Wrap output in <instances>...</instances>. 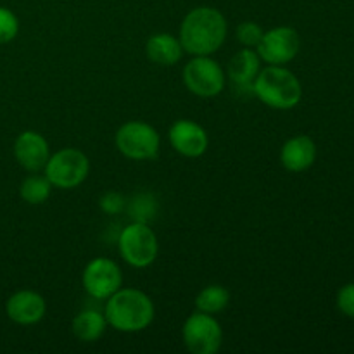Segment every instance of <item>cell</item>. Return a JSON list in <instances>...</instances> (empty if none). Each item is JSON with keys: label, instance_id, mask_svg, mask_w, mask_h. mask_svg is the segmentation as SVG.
<instances>
[{"label": "cell", "instance_id": "obj_9", "mask_svg": "<svg viewBox=\"0 0 354 354\" xmlns=\"http://www.w3.org/2000/svg\"><path fill=\"white\" fill-rule=\"evenodd\" d=\"M299 48V33L290 26H279L263 33L256 52H258L259 59L265 61L266 64L282 66L292 61Z\"/></svg>", "mask_w": 354, "mask_h": 354}, {"label": "cell", "instance_id": "obj_14", "mask_svg": "<svg viewBox=\"0 0 354 354\" xmlns=\"http://www.w3.org/2000/svg\"><path fill=\"white\" fill-rule=\"evenodd\" d=\"M317 159V145L306 135L289 138L280 151V161L286 169L301 173L310 168Z\"/></svg>", "mask_w": 354, "mask_h": 354}, {"label": "cell", "instance_id": "obj_22", "mask_svg": "<svg viewBox=\"0 0 354 354\" xmlns=\"http://www.w3.org/2000/svg\"><path fill=\"white\" fill-rule=\"evenodd\" d=\"M263 33H265V31H263L261 26H259L258 23H254V21H245V23H241L237 26V31H235L237 40L241 41L244 47H249V48L258 47V44L263 38Z\"/></svg>", "mask_w": 354, "mask_h": 354}, {"label": "cell", "instance_id": "obj_5", "mask_svg": "<svg viewBox=\"0 0 354 354\" xmlns=\"http://www.w3.org/2000/svg\"><path fill=\"white\" fill-rule=\"evenodd\" d=\"M120 254L133 268H145L158 258V237L147 223L133 221L120 235Z\"/></svg>", "mask_w": 354, "mask_h": 354}, {"label": "cell", "instance_id": "obj_21", "mask_svg": "<svg viewBox=\"0 0 354 354\" xmlns=\"http://www.w3.org/2000/svg\"><path fill=\"white\" fill-rule=\"evenodd\" d=\"M19 21L17 16L7 7H0V44H9L17 37Z\"/></svg>", "mask_w": 354, "mask_h": 354}, {"label": "cell", "instance_id": "obj_12", "mask_svg": "<svg viewBox=\"0 0 354 354\" xmlns=\"http://www.w3.org/2000/svg\"><path fill=\"white\" fill-rule=\"evenodd\" d=\"M14 158L19 162L21 168L37 173L47 165L50 158V149H48L47 140L38 131L28 130L23 131L14 142Z\"/></svg>", "mask_w": 354, "mask_h": 354}, {"label": "cell", "instance_id": "obj_7", "mask_svg": "<svg viewBox=\"0 0 354 354\" xmlns=\"http://www.w3.org/2000/svg\"><path fill=\"white\" fill-rule=\"evenodd\" d=\"M183 83L194 95L211 99L225 88V73L209 55H194L183 68Z\"/></svg>", "mask_w": 354, "mask_h": 354}, {"label": "cell", "instance_id": "obj_23", "mask_svg": "<svg viewBox=\"0 0 354 354\" xmlns=\"http://www.w3.org/2000/svg\"><path fill=\"white\" fill-rule=\"evenodd\" d=\"M337 308L342 315L354 318V283L342 287L337 294Z\"/></svg>", "mask_w": 354, "mask_h": 354}, {"label": "cell", "instance_id": "obj_24", "mask_svg": "<svg viewBox=\"0 0 354 354\" xmlns=\"http://www.w3.org/2000/svg\"><path fill=\"white\" fill-rule=\"evenodd\" d=\"M99 206L106 214H118V213H121V209L124 207V199L121 194L107 192L100 197Z\"/></svg>", "mask_w": 354, "mask_h": 354}, {"label": "cell", "instance_id": "obj_1", "mask_svg": "<svg viewBox=\"0 0 354 354\" xmlns=\"http://www.w3.org/2000/svg\"><path fill=\"white\" fill-rule=\"evenodd\" d=\"M227 19L214 7H196L180 26V44L183 52L192 55H211L227 38Z\"/></svg>", "mask_w": 354, "mask_h": 354}, {"label": "cell", "instance_id": "obj_17", "mask_svg": "<svg viewBox=\"0 0 354 354\" xmlns=\"http://www.w3.org/2000/svg\"><path fill=\"white\" fill-rule=\"evenodd\" d=\"M107 320L102 313L93 310L82 311L73 320V334L82 342H95L104 335Z\"/></svg>", "mask_w": 354, "mask_h": 354}, {"label": "cell", "instance_id": "obj_13", "mask_svg": "<svg viewBox=\"0 0 354 354\" xmlns=\"http://www.w3.org/2000/svg\"><path fill=\"white\" fill-rule=\"evenodd\" d=\"M47 304L45 299L35 290H17L7 299L6 313L14 324L35 325L45 317Z\"/></svg>", "mask_w": 354, "mask_h": 354}, {"label": "cell", "instance_id": "obj_8", "mask_svg": "<svg viewBox=\"0 0 354 354\" xmlns=\"http://www.w3.org/2000/svg\"><path fill=\"white\" fill-rule=\"evenodd\" d=\"M182 337L192 354H214L221 348L223 332L214 315L197 311L183 324Z\"/></svg>", "mask_w": 354, "mask_h": 354}, {"label": "cell", "instance_id": "obj_20", "mask_svg": "<svg viewBox=\"0 0 354 354\" xmlns=\"http://www.w3.org/2000/svg\"><path fill=\"white\" fill-rule=\"evenodd\" d=\"M156 211H158V203L152 194H138L128 207V213L133 218V221H140V223L151 221L156 216Z\"/></svg>", "mask_w": 354, "mask_h": 354}, {"label": "cell", "instance_id": "obj_18", "mask_svg": "<svg viewBox=\"0 0 354 354\" xmlns=\"http://www.w3.org/2000/svg\"><path fill=\"white\" fill-rule=\"evenodd\" d=\"M230 303V292L221 286H209L201 290L196 297L197 311L207 315H216L223 311Z\"/></svg>", "mask_w": 354, "mask_h": 354}, {"label": "cell", "instance_id": "obj_3", "mask_svg": "<svg viewBox=\"0 0 354 354\" xmlns=\"http://www.w3.org/2000/svg\"><path fill=\"white\" fill-rule=\"evenodd\" d=\"M252 93L273 109H292L303 97V86L297 76L283 66H273L259 69L252 82Z\"/></svg>", "mask_w": 354, "mask_h": 354}, {"label": "cell", "instance_id": "obj_6", "mask_svg": "<svg viewBox=\"0 0 354 354\" xmlns=\"http://www.w3.org/2000/svg\"><path fill=\"white\" fill-rule=\"evenodd\" d=\"M44 169L52 187L75 189L88 176L90 161L82 151L68 147L52 154Z\"/></svg>", "mask_w": 354, "mask_h": 354}, {"label": "cell", "instance_id": "obj_2", "mask_svg": "<svg viewBox=\"0 0 354 354\" xmlns=\"http://www.w3.org/2000/svg\"><path fill=\"white\" fill-rule=\"evenodd\" d=\"M107 325L114 330L133 332L145 330L154 320V304L151 297L137 289H120L107 297L104 310Z\"/></svg>", "mask_w": 354, "mask_h": 354}, {"label": "cell", "instance_id": "obj_11", "mask_svg": "<svg viewBox=\"0 0 354 354\" xmlns=\"http://www.w3.org/2000/svg\"><path fill=\"white\" fill-rule=\"evenodd\" d=\"M169 144L185 158H199L207 149V133L199 123L190 120H178L169 128Z\"/></svg>", "mask_w": 354, "mask_h": 354}, {"label": "cell", "instance_id": "obj_16", "mask_svg": "<svg viewBox=\"0 0 354 354\" xmlns=\"http://www.w3.org/2000/svg\"><path fill=\"white\" fill-rule=\"evenodd\" d=\"M145 52L154 64L173 66L182 59L183 47L171 33H156L149 38Z\"/></svg>", "mask_w": 354, "mask_h": 354}, {"label": "cell", "instance_id": "obj_10", "mask_svg": "<svg viewBox=\"0 0 354 354\" xmlns=\"http://www.w3.org/2000/svg\"><path fill=\"white\" fill-rule=\"evenodd\" d=\"M83 287L86 294L93 299H107L123 286V273L121 268L107 258L92 259L85 266L82 275Z\"/></svg>", "mask_w": 354, "mask_h": 354}, {"label": "cell", "instance_id": "obj_4", "mask_svg": "<svg viewBox=\"0 0 354 354\" xmlns=\"http://www.w3.org/2000/svg\"><path fill=\"white\" fill-rule=\"evenodd\" d=\"M116 147L124 158L133 161H151L158 158L161 137L149 123L128 121L116 131Z\"/></svg>", "mask_w": 354, "mask_h": 354}, {"label": "cell", "instance_id": "obj_19", "mask_svg": "<svg viewBox=\"0 0 354 354\" xmlns=\"http://www.w3.org/2000/svg\"><path fill=\"white\" fill-rule=\"evenodd\" d=\"M52 183L48 182L47 176L31 175L23 180L19 187V196L24 203L37 206V204H44L45 201L50 197Z\"/></svg>", "mask_w": 354, "mask_h": 354}, {"label": "cell", "instance_id": "obj_15", "mask_svg": "<svg viewBox=\"0 0 354 354\" xmlns=\"http://www.w3.org/2000/svg\"><path fill=\"white\" fill-rule=\"evenodd\" d=\"M261 69V59L258 52L245 47L239 50L228 62V76L239 90H249L252 93V82ZM254 95V93H252Z\"/></svg>", "mask_w": 354, "mask_h": 354}]
</instances>
